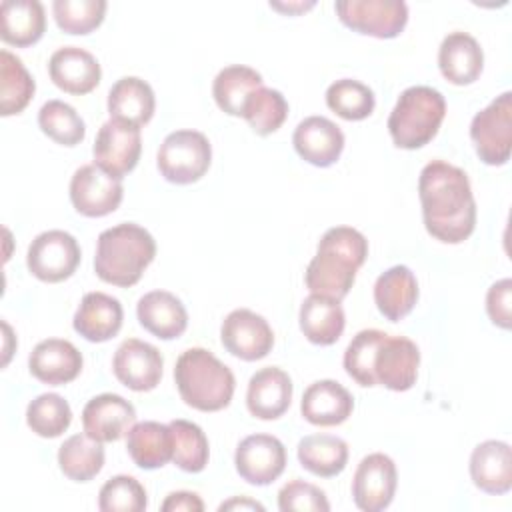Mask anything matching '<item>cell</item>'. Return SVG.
<instances>
[{"mask_svg":"<svg viewBox=\"0 0 512 512\" xmlns=\"http://www.w3.org/2000/svg\"><path fill=\"white\" fill-rule=\"evenodd\" d=\"M156 256V240L152 234L134 224L122 222L100 232L96 242L94 272L112 286H134Z\"/></svg>","mask_w":512,"mask_h":512,"instance_id":"3957f363","label":"cell"},{"mask_svg":"<svg viewBox=\"0 0 512 512\" xmlns=\"http://www.w3.org/2000/svg\"><path fill=\"white\" fill-rule=\"evenodd\" d=\"M212 146L198 130L170 132L156 154V166L164 180L172 184L198 182L210 168Z\"/></svg>","mask_w":512,"mask_h":512,"instance_id":"8992f818","label":"cell"},{"mask_svg":"<svg viewBox=\"0 0 512 512\" xmlns=\"http://www.w3.org/2000/svg\"><path fill=\"white\" fill-rule=\"evenodd\" d=\"M234 466L252 486H268L286 468V448L272 434H250L236 446Z\"/></svg>","mask_w":512,"mask_h":512,"instance_id":"5bb4252c","label":"cell"},{"mask_svg":"<svg viewBox=\"0 0 512 512\" xmlns=\"http://www.w3.org/2000/svg\"><path fill=\"white\" fill-rule=\"evenodd\" d=\"M72 422L70 404L54 392L36 396L26 408L28 428L42 438H58Z\"/></svg>","mask_w":512,"mask_h":512,"instance_id":"ab89813d","label":"cell"},{"mask_svg":"<svg viewBox=\"0 0 512 512\" xmlns=\"http://www.w3.org/2000/svg\"><path fill=\"white\" fill-rule=\"evenodd\" d=\"M398 486L396 464L382 452L368 454L360 460L352 478V498L364 512H380L394 500Z\"/></svg>","mask_w":512,"mask_h":512,"instance_id":"4fadbf2b","label":"cell"},{"mask_svg":"<svg viewBox=\"0 0 512 512\" xmlns=\"http://www.w3.org/2000/svg\"><path fill=\"white\" fill-rule=\"evenodd\" d=\"M298 462L314 476H338L348 464V444L334 434L304 436L298 442Z\"/></svg>","mask_w":512,"mask_h":512,"instance_id":"1f68e13d","label":"cell"},{"mask_svg":"<svg viewBox=\"0 0 512 512\" xmlns=\"http://www.w3.org/2000/svg\"><path fill=\"white\" fill-rule=\"evenodd\" d=\"M486 312L498 328L508 330L512 326V280L502 278L494 282L486 292Z\"/></svg>","mask_w":512,"mask_h":512,"instance_id":"f6af8a7d","label":"cell"},{"mask_svg":"<svg viewBox=\"0 0 512 512\" xmlns=\"http://www.w3.org/2000/svg\"><path fill=\"white\" fill-rule=\"evenodd\" d=\"M148 506L144 486L128 474H118L106 480L98 494V508L102 512H142Z\"/></svg>","mask_w":512,"mask_h":512,"instance_id":"7bdbcfd3","label":"cell"},{"mask_svg":"<svg viewBox=\"0 0 512 512\" xmlns=\"http://www.w3.org/2000/svg\"><path fill=\"white\" fill-rule=\"evenodd\" d=\"M366 256L368 240L362 232L352 226L328 228L304 272L306 288L310 294L342 300L350 292Z\"/></svg>","mask_w":512,"mask_h":512,"instance_id":"7a4b0ae2","label":"cell"},{"mask_svg":"<svg viewBox=\"0 0 512 512\" xmlns=\"http://www.w3.org/2000/svg\"><path fill=\"white\" fill-rule=\"evenodd\" d=\"M136 422L134 406L120 394L104 392L90 398L82 410L84 432L98 442H116Z\"/></svg>","mask_w":512,"mask_h":512,"instance_id":"ac0fdd59","label":"cell"},{"mask_svg":"<svg viewBox=\"0 0 512 512\" xmlns=\"http://www.w3.org/2000/svg\"><path fill=\"white\" fill-rule=\"evenodd\" d=\"M292 144L302 160L318 168H328L338 162L344 150V134L330 118L308 116L294 128Z\"/></svg>","mask_w":512,"mask_h":512,"instance_id":"e0dca14e","label":"cell"},{"mask_svg":"<svg viewBox=\"0 0 512 512\" xmlns=\"http://www.w3.org/2000/svg\"><path fill=\"white\" fill-rule=\"evenodd\" d=\"M156 110V96L152 86L138 76H124L116 80L108 92L110 118L144 126L152 120Z\"/></svg>","mask_w":512,"mask_h":512,"instance_id":"f1b7e54d","label":"cell"},{"mask_svg":"<svg viewBox=\"0 0 512 512\" xmlns=\"http://www.w3.org/2000/svg\"><path fill=\"white\" fill-rule=\"evenodd\" d=\"M292 380L278 366H266L254 372L248 380L246 406L260 420L280 418L292 402Z\"/></svg>","mask_w":512,"mask_h":512,"instance_id":"44dd1931","label":"cell"},{"mask_svg":"<svg viewBox=\"0 0 512 512\" xmlns=\"http://www.w3.org/2000/svg\"><path fill=\"white\" fill-rule=\"evenodd\" d=\"M40 130L62 146H76L86 136V124L80 114L64 100H48L38 112Z\"/></svg>","mask_w":512,"mask_h":512,"instance_id":"f35d334b","label":"cell"},{"mask_svg":"<svg viewBox=\"0 0 512 512\" xmlns=\"http://www.w3.org/2000/svg\"><path fill=\"white\" fill-rule=\"evenodd\" d=\"M174 382L180 398L200 412L226 408L236 388L232 370L206 348H188L178 356Z\"/></svg>","mask_w":512,"mask_h":512,"instance_id":"277c9868","label":"cell"},{"mask_svg":"<svg viewBox=\"0 0 512 512\" xmlns=\"http://www.w3.org/2000/svg\"><path fill=\"white\" fill-rule=\"evenodd\" d=\"M334 10L344 26L374 38H396L408 22L402 0H338Z\"/></svg>","mask_w":512,"mask_h":512,"instance_id":"9c48e42d","label":"cell"},{"mask_svg":"<svg viewBox=\"0 0 512 512\" xmlns=\"http://www.w3.org/2000/svg\"><path fill=\"white\" fill-rule=\"evenodd\" d=\"M270 6L272 8H276V10H282V12H296V10H306V8H312L314 6V2H308V4H302V2H298V4H278V2H270Z\"/></svg>","mask_w":512,"mask_h":512,"instance_id":"c3c4849f","label":"cell"},{"mask_svg":"<svg viewBox=\"0 0 512 512\" xmlns=\"http://www.w3.org/2000/svg\"><path fill=\"white\" fill-rule=\"evenodd\" d=\"M136 316L140 326L160 340H174L188 326V312L182 300L168 290L146 292L136 304Z\"/></svg>","mask_w":512,"mask_h":512,"instance_id":"d4e9b609","label":"cell"},{"mask_svg":"<svg viewBox=\"0 0 512 512\" xmlns=\"http://www.w3.org/2000/svg\"><path fill=\"white\" fill-rule=\"evenodd\" d=\"M124 196L122 180L102 170L98 164L80 166L70 180V202L74 210L88 218H102L114 212Z\"/></svg>","mask_w":512,"mask_h":512,"instance_id":"8fae6325","label":"cell"},{"mask_svg":"<svg viewBox=\"0 0 512 512\" xmlns=\"http://www.w3.org/2000/svg\"><path fill=\"white\" fill-rule=\"evenodd\" d=\"M142 152V134L140 126H134L124 120L110 118L106 120L94 140L92 154L94 164L116 178H124L132 172L140 160Z\"/></svg>","mask_w":512,"mask_h":512,"instance_id":"30bf717a","label":"cell"},{"mask_svg":"<svg viewBox=\"0 0 512 512\" xmlns=\"http://www.w3.org/2000/svg\"><path fill=\"white\" fill-rule=\"evenodd\" d=\"M124 320V310L118 298L104 292H88L82 296L72 326L88 342H106L114 338Z\"/></svg>","mask_w":512,"mask_h":512,"instance_id":"7402d4cb","label":"cell"},{"mask_svg":"<svg viewBox=\"0 0 512 512\" xmlns=\"http://www.w3.org/2000/svg\"><path fill=\"white\" fill-rule=\"evenodd\" d=\"M326 106L344 120H364L374 112L376 98L372 88L354 78H340L326 90Z\"/></svg>","mask_w":512,"mask_h":512,"instance_id":"74e56055","label":"cell"},{"mask_svg":"<svg viewBox=\"0 0 512 512\" xmlns=\"http://www.w3.org/2000/svg\"><path fill=\"white\" fill-rule=\"evenodd\" d=\"M80 350L62 338H46L34 346L28 358L30 374L50 386H64L72 382L82 370Z\"/></svg>","mask_w":512,"mask_h":512,"instance_id":"ffe728a7","label":"cell"},{"mask_svg":"<svg viewBox=\"0 0 512 512\" xmlns=\"http://www.w3.org/2000/svg\"><path fill=\"white\" fill-rule=\"evenodd\" d=\"M204 502L196 492L178 490L170 492L162 502V512H202Z\"/></svg>","mask_w":512,"mask_h":512,"instance_id":"bcb514c9","label":"cell"},{"mask_svg":"<svg viewBox=\"0 0 512 512\" xmlns=\"http://www.w3.org/2000/svg\"><path fill=\"white\" fill-rule=\"evenodd\" d=\"M114 376L134 392L154 390L162 380L164 358L150 342L128 338L124 340L112 358Z\"/></svg>","mask_w":512,"mask_h":512,"instance_id":"9a60e30c","label":"cell"},{"mask_svg":"<svg viewBox=\"0 0 512 512\" xmlns=\"http://www.w3.org/2000/svg\"><path fill=\"white\" fill-rule=\"evenodd\" d=\"M260 86V72L244 64H232L216 74L212 82V96L222 112L230 116H242L246 98Z\"/></svg>","mask_w":512,"mask_h":512,"instance_id":"836d02e7","label":"cell"},{"mask_svg":"<svg viewBox=\"0 0 512 512\" xmlns=\"http://www.w3.org/2000/svg\"><path fill=\"white\" fill-rule=\"evenodd\" d=\"M278 508L282 512H328L330 502L316 484L294 478L286 482L278 492Z\"/></svg>","mask_w":512,"mask_h":512,"instance_id":"ee69618b","label":"cell"},{"mask_svg":"<svg viewBox=\"0 0 512 512\" xmlns=\"http://www.w3.org/2000/svg\"><path fill=\"white\" fill-rule=\"evenodd\" d=\"M46 30L44 6L38 0H4L0 4V38L10 46L36 44Z\"/></svg>","mask_w":512,"mask_h":512,"instance_id":"83f0119b","label":"cell"},{"mask_svg":"<svg viewBox=\"0 0 512 512\" xmlns=\"http://www.w3.org/2000/svg\"><path fill=\"white\" fill-rule=\"evenodd\" d=\"M300 330L302 334L318 346H330L338 342L344 332L346 316L340 300H332L326 296L310 294L300 304Z\"/></svg>","mask_w":512,"mask_h":512,"instance_id":"f546056e","label":"cell"},{"mask_svg":"<svg viewBox=\"0 0 512 512\" xmlns=\"http://www.w3.org/2000/svg\"><path fill=\"white\" fill-rule=\"evenodd\" d=\"M288 116V102L282 92L274 88H256L244 102L242 118L258 136H268L276 132Z\"/></svg>","mask_w":512,"mask_h":512,"instance_id":"8d00e7d4","label":"cell"},{"mask_svg":"<svg viewBox=\"0 0 512 512\" xmlns=\"http://www.w3.org/2000/svg\"><path fill=\"white\" fill-rule=\"evenodd\" d=\"M470 478L486 494H506L512 488V450L508 442L484 440L470 454Z\"/></svg>","mask_w":512,"mask_h":512,"instance_id":"cb8c5ba5","label":"cell"},{"mask_svg":"<svg viewBox=\"0 0 512 512\" xmlns=\"http://www.w3.org/2000/svg\"><path fill=\"white\" fill-rule=\"evenodd\" d=\"M418 300V282L414 272L404 266L396 264L384 270L374 284V302L380 314L390 320L398 322L412 312Z\"/></svg>","mask_w":512,"mask_h":512,"instance_id":"4316f807","label":"cell"},{"mask_svg":"<svg viewBox=\"0 0 512 512\" xmlns=\"http://www.w3.org/2000/svg\"><path fill=\"white\" fill-rule=\"evenodd\" d=\"M220 340L232 356L254 362L268 356L274 346V332L264 316L248 308H236L222 320Z\"/></svg>","mask_w":512,"mask_h":512,"instance_id":"7c38bea8","label":"cell"},{"mask_svg":"<svg viewBox=\"0 0 512 512\" xmlns=\"http://www.w3.org/2000/svg\"><path fill=\"white\" fill-rule=\"evenodd\" d=\"M126 450L138 468H162L172 460V430L154 420L134 422L126 434Z\"/></svg>","mask_w":512,"mask_h":512,"instance_id":"4dcf8cb0","label":"cell"},{"mask_svg":"<svg viewBox=\"0 0 512 512\" xmlns=\"http://www.w3.org/2000/svg\"><path fill=\"white\" fill-rule=\"evenodd\" d=\"M106 0H54L52 14L66 34H90L106 14Z\"/></svg>","mask_w":512,"mask_h":512,"instance_id":"b9f144b4","label":"cell"},{"mask_svg":"<svg viewBox=\"0 0 512 512\" xmlns=\"http://www.w3.org/2000/svg\"><path fill=\"white\" fill-rule=\"evenodd\" d=\"M424 226L444 244L464 242L476 226V200L468 174L444 160L428 162L418 178Z\"/></svg>","mask_w":512,"mask_h":512,"instance_id":"6da1fadb","label":"cell"},{"mask_svg":"<svg viewBox=\"0 0 512 512\" xmlns=\"http://www.w3.org/2000/svg\"><path fill=\"white\" fill-rule=\"evenodd\" d=\"M102 442L84 434H72L58 448V466L62 474L74 482H88L100 474L104 466Z\"/></svg>","mask_w":512,"mask_h":512,"instance_id":"d6a6232c","label":"cell"},{"mask_svg":"<svg viewBox=\"0 0 512 512\" xmlns=\"http://www.w3.org/2000/svg\"><path fill=\"white\" fill-rule=\"evenodd\" d=\"M50 80L68 94H88L102 78V68L94 54L80 46H62L48 60Z\"/></svg>","mask_w":512,"mask_h":512,"instance_id":"d6986e66","label":"cell"},{"mask_svg":"<svg viewBox=\"0 0 512 512\" xmlns=\"http://www.w3.org/2000/svg\"><path fill=\"white\" fill-rule=\"evenodd\" d=\"M36 90L34 78L18 56L8 50L0 52V114H20Z\"/></svg>","mask_w":512,"mask_h":512,"instance_id":"e575fe53","label":"cell"},{"mask_svg":"<svg viewBox=\"0 0 512 512\" xmlns=\"http://www.w3.org/2000/svg\"><path fill=\"white\" fill-rule=\"evenodd\" d=\"M446 116V100L432 86H410L400 92L390 116L388 132L392 142L404 150L426 146L440 130Z\"/></svg>","mask_w":512,"mask_h":512,"instance_id":"5b68a950","label":"cell"},{"mask_svg":"<svg viewBox=\"0 0 512 512\" xmlns=\"http://www.w3.org/2000/svg\"><path fill=\"white\" fill-rule=\"evenodd\" d=\"M438 68L450 84H472L480 78L484 68L482 46L468 32H450L438 48Z\"/></svg>","mask_w":512,"mask_h":512,"instance_id":"603a6c76","label":"cell"},{"mask_svg":"<svg viewBox=\"0 0 512 512\" xmlns=\"http://www.w3.org/2000/svg\"><path fill=\"white\" fill-rule=\"evenodd\" d=\"M218 510L220 512L222 510H260V512H264V506L256 500H250V498H232L228 502H222L218 506Z\"/></svg>","mask_w":512,"mask_h":512,"instance_id":"7dc6e473","label":"cell"},{"mask_svg":"<svg viewBox=\"0 0 512 512\" xmlns=\"http://www.w3.org/2000/svg\"><path fill=\"white\" fill-rule=\"evenodd\" d=\"M420 366V350L406 336L386 334L374 358L376 384L392 390L406 392L416 384Z\"/></svg>","mask_w":512,"mask_h":512,"instance_id":"2e32d148","label":"cell"},{"mask_svg":"<svg viewBox=\"0 0 512 512\" xmlns=\"http://www.w3.org/2000/svg\"><path fill=\"white\" fill-rule=\"evenodd\" d=\"M354 410L352 394L336 380H316L312 382L300 402V412L304 420L314 426H338L350 418Z\"/></svg>","mask_w":512,"mask_h":512,"instance_id":"484cf974","label":"cell"},{"mask_svg":"<svg viewBox=\"0 0 512 512\" xmlns=\"http://www.w3.org/2000/svg\"><path fill=\"white\" fill-rule=\"evenodd\" d=\"M168 426L172 430V462L184 472H202L210 458L204 430L184 418H176Z\"/></svg>","mask_w":512,"mask_h":512,"instance_id":"d590c367","label":"cell"},{"mask_svg":"<svg viewBox=\"0 0 512 512\" xmlns=\"http://www.w3.org/2000/svg\"><path fill=\"white\" fill-rule=\"evenodd\" d=\"M80 258L78 240L70 232L46 230L30 242L26 266L38 280L56 284L76 272Z\"/></svg>","mask_w":512,"mask_h":512,"instance_id":"ba28073f","label":"cell"},{"mask_svg":"<svg viewBox=\"0 0 512 512\" xmlns=\"http://www.w3.org/2000/svg\"><path fill=\"white\" fill-rule=\"evenodd\" d=\"M386 332L378 328L360 330L344 350V370L346 374L360 386L372 388L376 386L374 378V358L378 352L380 342L384 340Z\"/></svg>","mask_w":512,"mask_h":512,"instance_id":"60d3db41","label":"cell"},{"mask_svg":"<svg viewBox=\"0 0 512 512\" xmlns=\"http://www.w3.org/2000/svg\"><path fill=\"white\" fill-rule=\"evenodd\" d=\"M470 138L478 158L488 166H502L512 152V92L496 96L470 122Z\"/></svg>","mask_w":512,"mask_h":512,"instance_id":"52a82bcc","label":"cell"}]
</instances>
